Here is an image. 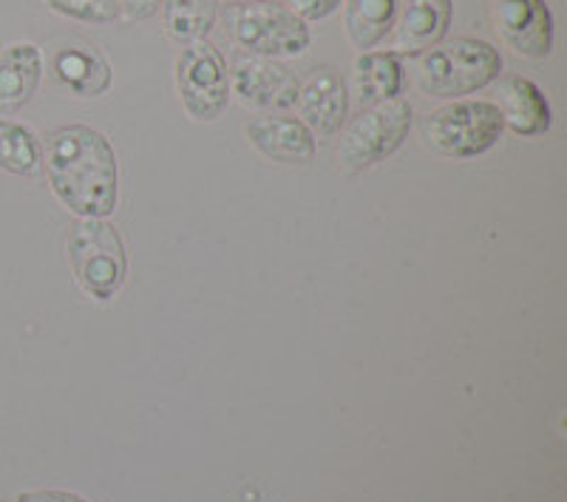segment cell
Listing matches in <instances>:
<instances>
[{"instance_id":"cell-16","label":"cell","mask_w":567,"mask_h":502,"mask_svg":"<svg viewBox=\"0 0 567 502\" xmlns=\"http://www.w3.org/2000/svg\"><path fill=\"white\" fill-rule=\"evenodd\" d=\"M403 89V69L394 52H363L352 65V94L363 105L398 98Z\"/></svg>"},{"instance_id":"cell-8","label":"cell","mask_w":567,"mask_h":502,"mask_svg":"<svg viewBox=\"0 0 567 502\" xmlns=\"http://www.w3.org/2000/svg\"><path fill=\"white\" fill-rule=\"evenodd\" d=\"M494 23L519 58L545 60L554 49V14L545 0H494Z\"/></svg>"},{"instance_id":"cell-24","label":"cell","mask_w":567,"mask_h":502,"mask_svg":"<svg viewBox=\"0 0 567 502\" xmlns=\"http://www.w3.org/2000/svg\"><path fill=\"white\" fill-rule=\"evenodd\" d=\"M233 7H245V3H265V0H227Z\"/></svg>"},{"instance_id":"cell-3","label":"cell","mask_w":567,"mask_h":502,"mask_svg":"<svg viewBox=\"0 0 567 502\" xmlns=\"http://www.w3.org/2000/svg\"><path fill=\"white\" fill-rule=\"evenodd\" d=\"M69 262L80 287L97 301H111L128 273L123 236L105 219H78L71 225Z\"/></svg>"},{"instance_id":"cell-18","label":"cell","mask_w":567,"mask_h":502,"mask_svg":"<svg viewBox=\"0 0 567 502\" xmlns=\"http://www.w3.org/2000/svg\"><path fill=\"white\" fill-rule=\"evenodd\" d=\"M219 0H168L165 3V29L176 43H196L205 40L213 29Z\"/></svg>"},{"instance_id":"cell-1","label":"cell","mask_w":567,"mask_h":502,"mask_svg":"<svg viewBox=\"0 0 567 502\" xmlns=\"http://www.w3.org/2000/svg\"><path fill=\"white\" fill-rule=\"evenodd\" d=\"M54 196L78 219H105L120 199V167L105 134L89 125H65L49 134L43 160Z\"/></svg>"},{"instance_id":"cell-17","label":"cell","mask_w":567,"mask_h":502,"mask_svg":"<svg viewBox=\"0 0 567 502\" xmlns=\"http://www.w3.org/2000/svg\"><path fill=\"white\" fill-rule=\"evenodd\" d=\"M400 0H347L343 27L354 49L369 52L394 29Z\"/></svg>"},{"instance_id":"cell-6","label":"cell","mask_w":567,"mask_h":502,"mask_svg":"<svg viewBox=\"0 0 567 502\" xmlns=\"http://www.w3.org/2000/svg\"><path fill=\"white\" fill-rule=\"evenodd\" d=\"M176 91L196 123H213L230 103V74L216 45L207 40L187 43L176 58Z\"/></svg>"},{"instance_id":"cell-7","label":"cell","mask_w":567,"mask_h":502,"mask_svg":"<svg viewBox=\"0 0 567 502\" xmlns=\"http://www.w3.org/2000/svg\"><path fill=\"white\" fill-rule=\"evenodd\" d=\"M233 40L256 58H298L310 45V29L301 18L272 3H245L227 14Z\"/></svg>"},{"instance_id":"cell-2","label":"cell","mask_w":567,"mask_h":502,"mask_svg":"<svg viewBox=\"0 0 567 502\" xmlns=\"http://www.w3.org/2000/svg\"><path fill=\"white\" fill-rule=\"evenodd\" d=\"M499 71L503 58L494 45L474 38H454L417 54L414 83L429 98L454 100L499 80Z\"/></svg>"},{"instance_id":"cell-13","label":"cell","mask_w":567,"mask_h":502,"mask_svg":"<svg viewBox=\"0 0 567 502\" xmlns=\"http://www.w3.org/2000/svg\"><path fill=\"white\" fill-rule=\"evenodd\" d=\"M496 109L503 116V125H508L519 136H539L550 129V105L539 85L528 78H505L496 89Z\"/></svg>"},{"instance_id":"cell-20","label":"cell","mask_w":567,"mask_h":502,"mask_svg":"<svg viewBox=\"0 0 567 502\" xmlns=\"http://www.w3.org/2000/svg\"><path fill=\"white\" fill-rule=\"evenodd\" d=\"M45 3L58 14L80 20V23H94V27H109L123 14L120 0H45Z\"/></svg>"},{"instance_id":"cell-21","label":"cell","mask_w":567,"mask_h":502,"mask_svg":"<svg viewBox=\"0 0 567 502\" xmlns=\"http://www.w3.org/2000/svg\"><path fill=\"white\" fill-rule=\"evenodd\" d=\"M341 3L343 0H287L290 12L296 14V18H301L303 23H307V20L329 18V14L341 9Z\"/></svg>"},{"instance_id":"cell-9","label":"cell","mask_w":567,"mask_h":502,"mask_svg":"<svg viewBox=\"0 0 567 502\" xmlns=\"http://www.w3.org/2000/svg\"><path fill=\"white\" fill-rule=\"evenodd\" d=\"M230 89L239 94L241 103L252 109L284 111L296 105L301 80L278 60L247 58L233 65Z\"/></svg>"},{"instance_id":"cell-19","label":"cell","mask_w":567,"mask_h":502,"mask_svg":"<svg viewBox=\"0 0 567 502\" xmlns=\"http://www.w3.org/2000/svg\"><path fill=\"white\" fill-rule=\"evenodd\" d=\"M43 160L38 136L20 123L0 120V167L14 176H32Z\"/></svg>"},{"instance_id":"cell-11","label":"cell","mask_w":567,"mask_h":502,"mask_svg":"<svg viewBox=\"0 0 567 502\" xmlns=\"http://www.w3.org/2000/svg\"><path fill=\"white\" fill-rule=\"evenodd\" d=\"M245 134L256 151L284 165H307L316 160V134L298 116L258 114L245 125Z\"/></svg>"},{"instance_id":"cell-4","label":"cell","mask_w":567,"mask_h":502,"mask_svg":"<svg viewBox=\"0 0 567 502\" xmlns=\"http://www.w3.org/2000/svg\"><path fill=\"white\" fill-rule=\"evenodd\" d=\"M409 129H412V105L403 98L367 105L343 131L338 162L349 174H361L392 156L409 136Z\"/></svg>"},{"instance_id":"cell-14","label":"cell","mask_w":567,"mask_h":502,"mask_svg":"<svg viewBox=\"0 0 567 502\" xmlns=\"http://www.w3.org/2000/svg\"><path fill=\"white\" fill-rule=\"evenodd\" d=\"M43 58L32 43H12L0 52V109L14 111L27 105L40 85Z\"/></svg>"},{"instance_id":"cell-10","label":"cell","mask_w":567,"mask_h":502,"mask_svg":"<svg viewBox=\"0 0 567 502\" xmlns=\"http://www.w3.org/2000/svg\"><path fill=\"white\" fill-rule=\"evenodd\" d=\"M298 114L301 123L318 136H332L341 131L349 114V89L336 69L312 71L310 80L298 89Z\"/></svg>"},{"instance_id":"cell-22","label":"cell","mask_w":567,"mask_h":502,"mask_svg":"<svg viewBox=\"0 0 567 502\" xmlns=\"http://www.w3.org/2000/svg\"><path fill=\"white\" fill-rule=\"evenodd\" d=\"M18 502H89L69 491H32V494H20Z\"/></svg>"},{"instance_id":"cell-15","label":"cell","mask_w":567,"mask_h":502,"mask_svg":"<svg viewBox=\"0 0 567 502\" xmlns=\"http://www.w3.org/2000/svg\"><path fill=\"white\" fill-rule=\"evenodd\" d=\"M54 74L78 98H100L111 89V65L94 45H69L54 58Z\"/></svg>"},{"instance_id":"cell-23","label":"cell","mask_w":567,"mask_h":502,"mask_svg":"<svg viewBox=\"0 0 567 502\" xmlns=\"http://www.w3.org/2000/svg\"><path fill=\"white\" fill-rule=\"evenodd\" d=\"M159 3H162V0H120L123 12L128 14V18H134V20L151 18V14L159 9Z\"/></svg>"},{"instance_id":"cell-12","label":"cell","mask_w":567,"mask_h":502,"mask_svg":"<svg viewBox=\"0 0 567 502\" xmlns=\"http://www.w3.org/2000/svg\"><path fill=\"white\" fill-rule=\"evenodd\" d=\"M452 23V0H400L394 52L423 54L437 45Z\"/></svg>"},{"instance_id":"cell-5","label":"cell","mask_w":567,"mask_h":502,"mask_svg":"<svg viewBox=\"0 0 567 502\" xmlns=\"http://www.w3.org/2000/svg\"><path fill=\"white\" fill-rule=\"evenodd\" d=\"M505 125L499 109L485 100H460L443 105L423 120V140L443 156L485 154L503 136Z\"/></svg>"}]
</instances>
